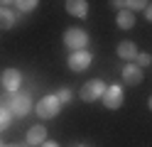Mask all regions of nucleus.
Listing matches in <instances>:
<instances>
[{"label":"nucleus","mask_w":152,"mask_h":147,"mask_svg":"<svg viewBox=\"0 0 152 147\" xmlns=\"http://www.w3.org/2000/svg\"><path fill=\"white\" fill-rule=\"evenodd\" d=\"M5 108L10 110V115H17V118H25L27 113L34 108L32 103V98L30 93H22V91H17V93H10L5 98Z\"/></svg>","instance_id":"nucleus-1"},{"label":"nucleus","mask_w":152,"mask_h":147,"mask_svg":"<svg viewBox=\"0 0 152 147\" xmlns=\"http://www.w3.org/2000/svg\"><path fill=\"white\" fill-rule=\"evenodd\" d=\"M59 110H61V103H59V98H56V93H49V96H44V98H39V101L34 103V113H37V118H42V120L56 118Z\"/></svg>","instance_id":"nucleus-2"},{"label":"nucleus","mask_w":152,"mask_h":147,"mask_svg":"<svg viewBox=\"0 0 152 147\" xmlns=\"http://www.w3.org/2000/svg\"><path fill=\"white\" fill-rule=\"evenodd\" d=\"M106 83L101 81V78H91V81H86L81 86V91H79V98L81 101H86V103H96L103 98V93H106Z\"/></svg>","instance_id":"nucleus-3"},{"label":"nucleus","mask_w":152,"mask_h":147,"mask_svg":"<svg viewBox=\"0 0 152 147\" xmlns=\"http://www.w3.org/2000/svg\"><path fill=\"white\" fill-rule=\"evenodd\" d=\"M64 44L71 49V52H81V49H86V44H88V34L83 32V29H79V27H69L64 32Z\"/></svg>","instance_id":"nucleus-4"},{"label":"nucleus","mask_w":152,"mask_h":147,"mask_svg":"<svg viewBox=\"0 0 152 147\" xmlns=\"http://www.w3.org/2000/svg\"><path fill=\"white\" fill-rule=\"evenodd\" d=\"M101 101H103V105H106L108 110H118V108L123 105V101H125V93H123V88L118 83H113V86L106 88V93H103Z\"/></svg>","instance_id":"nucleus-5"},{"label":"nucleus","mask_w":152,"mask_h":147,"mask_svg":"<svg viewBox=\"0 0 152 147\" xmlns=\"http://www.w3.org/2000/svg\"><path fill=\"white\" fill-rule=\"evenodd\" d=\"M93 61V54L88 52V49H81V52H71L69 59H66V64H69L71 71H86V69L91 66Z\"/></svg>","instance_id":"nucleus-6"},{"label":"nucleus","mask_w":152,"mask_h":147,"mask_svg":"<svg viewBox=\"0 0 152 147\" xmlns=\"http://www.w3.org/2000/svg\"><path fill=\"white\" fill-rule=\"evenodd\" d=\"M0 83L5 86L7 93H17L20 86H22V74L17 71V69H5L3 76H0Z\"/></svg>","instance_id":"nucleus-7"},{"label":"nucleus","mask_w":152,"mask_h":147,"mask_svg":"<svg viewBox=\"0 0 152 147\" xmlns=\"http://www.w3.org/2000/svg\"><path fill=\"white\" fill-rule=\"evenodd\" d=\"M120 76H123V81L130 83V86H140L142 81H145V71H142L137 64H125L123 71H120Z\"/></svg>","instance_id":"nucleus-8"},{"label":"nucleus","mask_w":152,"mask_h":147,"mask_svg":"<svg viewBox=\"0 0 152 147\" xmlns=\"http://www.w3.org/2000/svg\"><path fill=\"white\" fill-rule=\"evenodd\" d=\"M47 142V127L44 125H32L30 130H27V142L30 147H42Z\"/></svg>","instance_id":"nucleus-9"},{"label":"nucleus","mask_w":152,"mask_h":147,"mask_svg":"<svg viewBox=\"0 0 152 147\" xmlns=\"http://www.w3.org/2000/svg\"><path fill=\"white\" fill-rule=\"evenodd\" d=\"M64 7H66V12H69L71 17H79V20L88 17V3L86 0H66Z\"/></svg>","instance_id":"nucleus-10"},{"label":"nucleus","mask_w":152,"mask_h":147,"mask_svg":"<svg viewBox=\"0 0 152 147\" xmlns=\"http://www.w3.org/2000/svg\"><path fill=\"white\" fill-rule=\"evenodd\" d=\"M115 54L123 59V61H135V56L140 54L137 52V44L135 42H130V39H125V42H120L118 49H115Z\"/></svg>","instance_id":"nucleus-11"},{"label":"nucleus","mask_w":152,"mask_h":147,"mask_svg":"<svg viewBox=\"0 0 152 147\" xmlns=\"http://www.w3.org/2000/svg\"><path fill=\"white\" fill-rule=\"evenodd\" d=\"M110 5H113V7H118V10H130V12H140V10H145L150 3H145V0H113Z\"/></svg>","instance_id":"nucleus-12"},{"label":"nucleus","mask_w":152,"mask_h":147,"mask_svg":"<svg viewBox=\"0 0 152 147\" xmlns=\"http://www.w3.org/2000/svg\"><path fill=\"white\" fill-rule=\"evenodd\" d=\"M17 22V12L12 7H0V29H10Z\"/></svg>","instance_id":"nucleus-13"},{"label":"nucleus","mask_w":152,"mask_h":147,"mask_svg":"<svg viewBox=\"0 0 152 147\" xmlns=\"http://www.w3.org/2000/svg\"><path fill=\"white\" fill-rule=\"evenodd\" d=\"M115 22H118L120 29H132L135 27V12H130V10H118Z\"/></svg>","instance_id":"nucleus-14"},{"label":"nucleus","mask_w":152,"mask_h":147,"mask_svg":"<svg viewBox=\"0 0 152 147\" xmlns=\"http://www.w3.org/2000/svg\"><path fill=\"white\" fill-rule=\"evenodd\" d=\"M17 7V12H32V10H37V0H17V3H10Z\"/></svg>","instance_id":"nucleus-15"},{"label":"nucleus","mask_w":152,"mask_h":147,"mask_svg":"<svg viewBox=\"0 0 152 147\" xmlns=\"http://www.w3.org/2000/svg\"><path fill=\"white\" fill-rule=\"evenodd\" d=\"M10 123H12V115H10V110H7L5 105H0V132H3L5 127H10Z\"/></svg>","instance_id":"nucleus-16"},{"label":"nucleus","mask_w":152,"mask_h":147,"mask_svg":"<svg viewBox=\"0 0 152 147\" xmlns=\"http://www.w3.org/2000/svg\"><path fill=\"white\" fill-rule=\"evenodd\" d=\"M135 64H137L140 69H145V66H150V64H152V54H147V52H140V54L135 56Z\"/></svg>","instance_id":"nucleus-17"},{"label":"nucleus","mask_w":152,"mask_h":147,"mask_svg":"<svg viewBox=\"0 0 152 147\" xmlns=\"http://www.w3.org/2000/svg\"><path fill=\"white\" fill-rule=\"evenodd\" d=\"M56 98H59L61 105H64V103H71V101H74V91H71V88H61V91L56 93Z\"/></svg>","instance_id":"nucleus-18"},{"label":"nucleus","mask_w":152,"mask_h":147,"mask_svg":"<svg viewBox=\"0 0 152 147\" xmlns=\"http://www.w3.org/2000/svg\"><path fill=\"white\" fill-rule=\"evenodd\" d=\"M145 17H147V20H150V22H152V3H150V5L145 7Z\"/></svg>","instance_id":"nucleus-19"},{"label":"nucleus","mask_w":152,"mask_h":147,"mask_svg":"<svg viewBox=\"0 0 152 147\" xmlns=\"http://www.w3.org/2000/svg\"><path fill=\"white\" fill-rule=\"evenodd\" d=\"M42 147H59V142H49V140H47V142H44Z\"/></svg>","instance_id":"nucleus-20"},{"label":"nucleus","mask_w":152,"mask_h":147,"mask_svg":"<svg viewBox=\"0 0 152 147\" xmlns=\"http://www.w3.org/2000/svg\"><path fill=\"white\" fill-rule=\"evenodd\" d=\"M147 108H150V110H152V96H150V101H147Z\"/></svg>","instance_id":"nucleus-21"},{"label":"nucleus","mask_w":152,"mask_h":147,"mask_svg":"<svg viewBox=\"0 0 152 147\" xmlns=\"http://www.w3.org/2000/svg\"><path fill=\"white\" fill-rule=\"evenodd\" d=\"M7 147H25V145H7Z\"/></svg>","instance_id":"nucleus-22"},{"label":"nucleus","mask_w":152,"mask_h":147,"mask_svg":"<svg viewBox=\"0 0 152 147\" xmlns=\"http://www.w3.org/2000/svg\"><path fill=\"white\" fill-rule=\"evenodd\" d=\"M76 147H88V145H76Z\"/></svg>","instance_id":"nucleus-23"},{"label":"nucleus","mask_w":152,"mask_h":147,"mask_svg":"<svg viewBox=\"0 0 152 147\" xmlns=\"http://www.w3.org/2000/svg\"><path fill=\"white\" fill-rule=\"evenodd\" d=\"M0 147H5V145H3V140H0Z\"/></svg>","instance_id":"nucleus-24"}]
</instances>
